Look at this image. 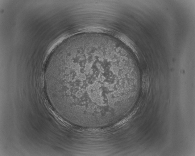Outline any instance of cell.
Instances as JSON below:
<instances>
[{"instance_id": "6da1fadb", "label": "cell", "mask_w": 195, "mask_h": 156, "mask_svg": "<svg viewBox=\"0 0 195 156\" xmlns=\"http://www.w3.org/2000/svg\"><path fill=\"white\" fill-rule=\"evenodd\" d=\"M110 65L90 59H68L60 63L53 80L58 96L72 103H97L118 93L108 80Z\"/></svg>"}]
</instances>
